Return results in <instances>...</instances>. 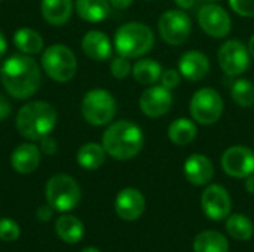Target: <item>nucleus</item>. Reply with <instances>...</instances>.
I'll return each instance as SVG.
<instances>
[{
    "label": "nucleus",
    "instance_id": "1",
    "mask_svg": "<svg viewBox=\"0 0 254 252\" xmlns=\"http://www.w3.org/2000/svg\"><path fill=\"white\" fill-rule=\"evenodd\" d=\"M0 80L7 95L15 100H28L40 86V67L30 55H10L0 67Z\"/></svg>",
    "mask_w": 254,
    "mask_h": 252
},
{
    "label": "nucleus",
    "instance_id": "2",
    "mask_svg": "<svg viewBox=\"0 0 254 252\" xmlns=\"http://www.w3.org/2000/svg\"><path fill=\"white\" fill-rule=\"evenodd\" d=\"M101 144L110 157L116 160H129L141 151L144 134L134 122L118 120L104 131Z\"/></svg>",
    "mask_w": 254,
    "mask_h": 252
},
{
    "label": "nucleus",
    "instance_id": "3",
    "mask_svg": "<svg viewBox=\"0 0 254 252\" xmlns=\"http://www.w3.org/2000/svg\"><path fill=\"white\" fill-rule=\"evenodd\" d=\"M58 114L52 104L46 101H30L22 105L15 119L19 135L30 141H40L57 126Z\"/></svg>",
    "mask_w": 254,
    "mask_h": 252
},
{
    "label": "nucleus",
    "instance_id": "4",
    "mask_svg": "<svg viewBox=\"0 0 254 252\" xmlns=\"http://www.w3.org/2000/svg\"><path fill=\"white\" fill-rule=\"evenodd\" d=\"M155 45V34L152 28L143 22L131 21L121 25L113 39V46L118 55L127 58H141L152 50Z\"/></svg>",
    "mask_w": 254,
    "mask_h": 252
},
{
    "label": "nucleus",
    "instance_id": "5",
    "mask_svg": "<svg viewBox=\"0 0 254 252\" xmlns=\"http://www.w3.org/2000/svg\"><path fill=\"white\" fill-rule=\"evenodd\" d=\"M40 62L45 73L58 83L71 80L77 71V59L74 52L61 43L48 46L42 53Z\"/></svg>",
    "mask_w": 254,
    "mask_h": 252
},
{
    "label": "nucleus",
    "instance_id": "6",
    "mask_svg": "<svg viewBox=\"0 0 254 252\" xmlns=\"http://www.w3.org/2000/svg\"><path fill=\"white\" fill-rule=\"evenodd\" d=\"M80 111L89 125L104 126L109 125L116 114V100L106 89H91L82 100Z\"/></svg>",
    "mask_w": 254,
    "mask_h": 252
},
{
    "label": "nucleus",
    "instance_id": "7",
    "mask_svg": "<svg viewBox=\"0 0 254 252\" xmlns=\"http://www.w3.org/2000/svg\"><path fill=\"white\" fill-rule=\"evenodd\" d=\"M48 203L58 212H67L80 202V187L74 178L65 174H58L49 178L46 189Z\"/></svg>",
    "mask_w": 254,
    "mask_h": 252
},
{
    "label": "nucleus",
    "instance_id": "8",
    "mask_svg": "<svg viewBox=\"0 0 254 252\" xmlns=\"http://www.w3.org/2000/svg\"><path fill=\"white\" fill-rule=\"evenodd\" d=\"M225 102L222 95L213 88L198 89L189 102V111L192 119L204 126L214 125L223 114Z\"/></svg>",
    "mask_w": 254,
    "mask_h": 252
},
{
    "label": "nucleus",
    "instance_id": "9",
    "mask_svg": "<svg viewBox=\"0 0 254 252\" xmlns=\"http://www.w3.org/2000/svg\"><path fill=\"white\" fill-rule=\"evenodd\" d=\"M158 28L162 40L171 46L183 45L192 31V21L190 16L182 9H168L165 10L159 21Z\"/></svg>",
    "mask_w": 254,
    "mask_h": 252
},
{
    "label": "nucleus",
    "instance_id": "10",
    "mask_svg": "<svg viewBox=\"0 0 254 252\" xmlns=\"http://www.w3.org/2000/svg\"><path fill=\"white\" fill-rule=\"evenodd\" d=\"M250 52L249 48L240 40H226L219 52L217 59L220 68L231 77H238L246 73L250 67Z\"/></svg>",
    "mask_w": 254,
    "mask_h": 252
},
{
    "label": "nucleus",
    "instance_id": "11",
    "mask_svg": "<svg viewBox=\"0 0 254 252\" xmlns=\"http://www.w3.org/2000/svg\"><path fill=\"white\" fill-rule=\"evenodd\" d=\"M198 24L213 39H225L232 30V19L217 3H205L198 10Z\"/></svg>",
    "mask_w": 254,
    "mask_h": 252
},
{
    "label": "nucleus",
    "instance_id": "12",
    "mask_svg": "<svg viewBox=\"0 0 254 252\" xmlns=\"http://www.w3.org/2000/svg\"><path fill=\"white\" fill-rule=\"evenodd\" d=\"M201 206L204 214L213 221H223L231 215L232 201L223 186H207L201 196Z\"/></svg>",
    "mask_w": 254,
    "mask_h": 252
},
{
    "label": "nucleus",
    "instance_id": "13",
    "mask_svg": "<svg viewBox=\"0 0 254 252\" xmlns=\"http://www.w3.org/2000/svg\"><path fill=\"white\" fill-rule=\"evenodd\" d=\"M223 171L234 178H247L254 174V151L246 146H232L222 154Z\"/></svg>",
    "mask_w": 254,
    "mask_h": 252
},
{
    "label": "nucleus",
    "instance_id": "14",
    "mask_svg": "<svg viewBox=\"0 0 254 252\" xmlns=\"http://www.w3.org/2000/svg\"><path fill=\"white\" fill-rule=\"evenodd\" d=\"M140 110L147 117H161L173 107V94L162 85H152L140 97Z\"/></svg>",
    "mask_w": 254,
    "mask_h": 252
},
{
    "label": "nucleus",
    "instance_id": "15",
    "mask_svg": "<svg viewBox=\"0 0 254 252\" xmlns=\"http://www.w3.org/2000/svg\"><path fill=\"white\" fill-rule=\"evenodd\" d=\"M115 209L124 221H135L146 209V199L140 190L128 187L121 190L116 196Z\"/></svg>",
    "mask_w": 254,
    "mask_h": 252
},
{
    "label": "nucleus",
    "instance_id": "16",
    "mask_svg": "<svg viewBox=\"0 0 254 252\" xmlns=\"http://www.w3.org/2000/svg\"><path fill=\"white\" fill-rule=\"evenodd\" d=\"M179 71L189 82H201L210 73V59L201 50H188L179 59Z\"/></svg>",
    "mask_w": 254,
    "mask_h": 252
},
{
    "label": "nucleus",
    "instance_id": "17",
    "mask_svg": "<svg viewBox=\"0 0 254 252\" xmlns=\"http://www.w3.org/2000/svg\"><path fill=\"white\" fill-rule=\"evenodd\" d=\"M183 172L186 180L193 186H207L214 175L213 162L201 153L190 154L183 166Z\"/></svg>",
    "mask_w": 254,
    "mask_h": 252
},
{
    "label": "nucleus",
    "instance_id": "18",
    "mask_svg": "<svg viewBox=\"0 0 254 252\" xmlns=\"http://www.w3.org/2000/svg\"><path fill=\"white\" fill-rule=\"evenodd\" d=\"M82 50L94 61H106L112 56V42L106 33L91 30L82 39Z\"/></svg>",
    "mask_w": 254,
    "mask_h": 252
},
{
    "label": "nucleus",
    "instance_id": "19",
    "mask_svg": "<svg viewBox=\"0 0 254 252\" xmlns=\"http://www.w3.org/2000/svg\"><path fill=\"white\" fill-rule=\"evenodd\" d=\"M40 149L33 143L19 144L10 156V165L18 174H31L40 163Z\"/></svg>",
    "mask_w": 254,
    "mask_h": 252
},
{
    "label": "nucleus",
    "instance_id": "20",
    "mask_svg": "<svg viewBox=\"0 0 254 252\" xmlns=\"http://www.w3.org/2000/svg\"><path fill=\"white\" fill-rule=\"evenodd\" d=\"M42 16L51 25H64L73 12V0H42Z\"/></svg>",
    "mask_w": 254,
    "mask_h": 252
},
{
    "label": "nucleus",
    "instance_id": "21",
    "mask_svg": "<svg viewBox=\"0 0 254 252\" xmlns=\"http://www.w3.org/2000/svg\"><path fill=\"white\" fill-rule=\"evenodd\" d=\"M170 141L179 147L188 146L190 144L196 135H198V128H196V122L193 119H188V117H179L176 120H173L168 126V132H167Z\"/></svg>",
    "mask_w": 254,
    "mask_h": 252
},
{
    "label": "nucleus",
    "instance_id": "22",
    "mask_svg": "<svg viewBox=\"0 0 254 252\" xmlns=\"http://www.w3.org/2000/svg\"><path fill=\"white\" fill-rule=\"evenodd\" d=\"M162 65L156 62L155 59L150 58H140L134 65H132V77L137 83L144 85V86H152L156 85L161 80L162 76Z\"/></svg>",
    "mask_w": 254,
    "mask_h": 252
},
{
    "label": "nucleus",
    "instance_id": "23",
    "mask_svg": "<svg viewBox=\"0 0 254 252\" xmlns=\"http://www.w3.org/2000/svg\"><path fill=\"white\" fill-rule=\"evenodd\" d=\"M109 0H76V13L86 22H101L110 15Z\"/></svg>",
    "mask_w": 254,
    "mask_h": 252
},
{
    "label": "nucleus",
    "instance_id": "24",
    "mask_svg": "<svg viewBox=\"0 0 254 252\" xmlns=\"http://www.w3.org/2000/svg\"><path fill=\"white\" fill-rule=\"evenodd\" d=\"M55 232L65 244H77L85 233L83 223L73 215H63L55 221Z\"/></svg>",
    "mask_w": 254,
    "mask_h": 252
},
{
    "label": "nucleus",
    "instance_id": "25",
    "mask_svg": "<svg viewBox=\"0 0 254 252\" xmlns=\"http://www.w3.org/2000/svg\"><path fill=\"white\" fill-rule=\"evenodd\" d=\"M106 150L103 144L98 143H86L77 150V163L86 171L98 169L106 162Z\"/></svg>",
    "mask_w": 254,
    "mask_h": 252
},
{
    "label": "nucleus",
    "instance_id": "26",
    "mask_svg": "<svg viewBox=\"0 0 254 252\" xmlns=\"http://www.w3.org/2000/svg\"><path fill=\"white\" fill-rule=\"evenodd\" d=\"M195 252H229L228 239L216 230H204L193 239Z\"/></svg>",
    "mask_w": 254,
    "mask_h": 252
},
{
    "label": "nucleus",
    "instance_id": "27",
    "mask_svg": "<svg viewBox=\"0 0 254 252\" xmlns=\"http://www.w3.org/2000/svg\"><path fill=\"white\" fill-rule=\"evenodd\" d=\"M13 45L25 55H36L43 49V39L31 28H19L13 34Z\"/></svg>",
    "mask_w": 254,
    "mask_h": 252
},
{
    "label": "nucleus",
    "instance_id": "28",
    "mask_svg": "<svg viewBox=\"0 0 254 252\" xmlns=\"http://www.w3.org/2000/svg\"><path fill=\"white\" fill-rule=\"evenodd\" d=\"M226 232L237 241H249L254 235V226L249 217L234 214L226 218Z\"/></svg>",
    "mask_w": 254,
    "mask_h": 252
},
{
    "label": "nucleus",
    "instance_id": "29",
    "mask_svg": "<svg viewBox=\"0 0 254 252\" xmlns=\"http://www.w3.org/2000/svg\"><path fill=\"white\" fill-rule=\"evenodd\" d=\"M231 97L240 107L250 108L254 105V83L249 79H237L231 86Z\"/></svg>",
    "mask_w": 254,
    "mask_h": 252
},
{
    "label": "nucleus",
    "instance_id": "30",
    "mask_svg": "<svg viewBox=\"0 0 254 252\" xmlns=\"http://www.w3.org/2000/svg\"><path fill=\"white\" fill-rule=\"evenodd\" d=\"M132 65L129 62V58L118 55L110 61V73L115 79H125L131 74Z\"/></svg>",
    "mask_w": 254,
    "mask_h": 252
},
{
    "label": "nucleus",
    "instance_id": "31",
    "mask_svg": "<svg viewBox=\"0 0 254 252\" xmlns=\"http://www.w3.org/2000/svg\"><path fill=\"white\" fill-rule=\"evenodd\" d=\"M19 226L10 218H0V239L4 242H12L19 238Z\"/></svg>",
    "mask_w": 254,
    "mask_h": 252
},
{
    "label": "nucleus",
    "instance_id": "32",
    "mask_svg": "<svg viewBox=\"0 0 254 252\" xmlns=\"http://www.w3.org/2000/svg\"><path fill=\"white\" fill-rule=\"evenodd\" d=\"M231 9L244 18H254V0H229Z\"/></svg>",
    "mask_w": 254,
    "mask_h": 252
},
{
    "label": "nucleus",
    "instance_id": "33",
    "mask_svg": "<svg viewBox=\"0 0 254 252\" xmlns=\"http://www.w3.org/2000/svg\"><path fill=\"white\" fill-rule=\"evenodd\" d=\"M159 82H161V85H162L164 88L173 91V89H176V88L180 85V82H182V74H180L179 70L168 68V70L162 71V76H161V80H159Z\"/></svg>",
    "mask_w": 254,
    "mask_h": 252
},
{
    "label": "nucleus",
    "instance_id": "34",
    "mask_svg": "<svg viewBox=\"0 0 254 252\" xmlns=\"http://www.w3.org/2000/svg\"><path fill=\"white\" fill-rule=\"evenodd\" d=\"M40 153L46 154V156H54L58 151V143L52 138V137H45L40 140Z\"/></svg>",
    "mask_w": 254,
    "mask_h": 252
},
{
    "label": "nucleus",
    "instance_id": "35",
    "mask_svg": "<svg viewBox=\"0 0 254 252\" xmlns=\"http://www.w3.org/2000/svg\"><path fill=\"white\" fill-rule=\"evenodd\" d=\"M10 111H12L10 101L7 100V97H4L3 94H0V122L6 120L9 117Z\"/></svg>",
    "mask_w": 254,
    "mask_h": 252
},
{
    "label": "nucleus",
    "instance_id": "36",
    "mask_svg": "<svg viewBox=\"0 0 254 252\" xmlns=\"http://www.w3.org/2000/svg\"><path fill=\"white\" fill-rule=\"evenodd\" d=\"M52 214H54V208L48 203V205H43L37 209V218L40 221H49L52 218Z\"/></svg>",
    "mask_w": 254,
    "mask_h": 252
},
{
    "label": "nucleus",
    "instance_id": "37",
    "mask_svg": "<svg viewBox=\"0 0 254 252\" xmlns=\"http://www.w3.org/2000/svg\"><path fill=\"white\" fill-rule=\"evenodd\" d=\"M174 3L177 4L179 9L182 10H189V9H193L198 3V0H174Z\"/></svg>",
    "mask_w": 254,
    "mask_h": 252
},
{
    "label": "nucleus",
    "instance_id": "38",
    "mask_svg": "<svg viewBox=\"0 0 254 252\" xmlns=\"http://www.w3.org/2000/svg\"><path fill=\"white\" fill-rule=\"evenodd\" d=\"M109 1H110V4H112L115 9L122 10V9L129 7V6L132 4V1H134V0H109Z\"/></svg>",
    "mask_w": 254,
    "mask_h": 252
},
{
    "label": "nucleus",
    "instance_id": "39",
    "mask_svg": "<svg viewBox=\"0 0 254 252\" xmlns=\"http://www.w3.org/2000/svg\"><path fill=\"white\" fill-rule=\"evenodd\" d=\"M6 49H7V40L4 34L0 31V58H3V55L6 53Z\"/></svg>",
    "mask_w": 254,
    "mask_h": 252
},
{
    "label": "nucleus",
    "instance_id": "40",
    "mask_svg": "<svg viewBox=\"0 0 254 252\" xmlns=\"http://www.w3.org/2000/svg\"><path fill=\"white\" fill-rule=\"evenodd\" d=\"M246 190H247L250 195H254V174L246 178Z\"/></svg>",
    "mask_w": 254,
    "mask_h": 252
},
{
    "label": "nucleus",
    "instance_id": "41",
    "mask_svg": "<svg viewBox=\"0 0 254 252\" xmlns=\"http://www.w3.org/2000/svg\"><path fill=\"white\" fill-rule=\"evenodd\" d=\"M249 52H250V56L254 58V34L252 36V39H250V42H249Z\"/></svg>",
    "mask_w": 254,
    "mask_h": 252
},
{
    "label": "nucleus",
    "instance_id": "42",
    "mask_svg": "<svg viewBox=\"0 0 254 252\" xmlns=\"http://www.w3.org/2000/svg\"><path fill=\"white\" fill-rule=\"evenodd\" d=\"M82 252H100L97 248H86V250H83Z\"/></svg>",
    "mask_w": 254,
    "mask_h": 252
},
{
    "label": "nucleus",
    "instance_id": "43",
    "mask_svg": "<svg viewBox=\"0 0 254 252\" xmlns=\"http://www.w3.org/2000/svg\"><path fill=\"white\" fill-rule=\"evenodd\" d=\"M202 1H205V3H216V1H219V0H202Z\"/></svg>",
    "mask_w": 254,
    "mask_h": 252
},
{
    "label": "nucleus",
    "instance_id": "44",
    "mask_svg": "<svg viewBox=\"0 0 254 252\" xmlns=\"http://www.w3.org/2000/svg\"><path fill=\"white\" fill-rule=\"evenodd\" d=\"M147 1H149V0H147Z\"/></svg>",
    "mask_w": 254,
    "mask_h": 252
},
{
    "label": "nucleus",
    "instance_id": "45",
    "mask_svg": "<svg viewBox=\"0 0 254 252\" xmlns=\"http://www.w3.org/2000/svg\"><path fill=\"white\" fill-rule=\"evenodd\" d=\"M0 1H1V0H0Z\"/></svg>",
    "mask_w": 254,
    "mask_h": 252
}]
</instances>
